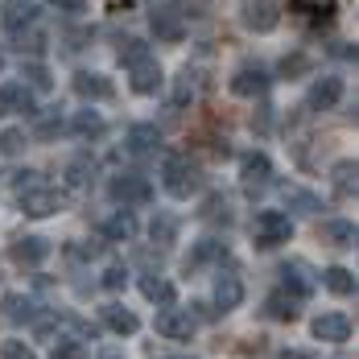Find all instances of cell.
Segmentation results:
<instances>
[{"label":"cell","instance_id":"1","mask_svg":"<svg viewBox=\"0 0 359 359\" xmlns=\"http://www.w3.org/2000/svg\"><path fill=\"white\" fill-rule=\"evenodd\" d=\"M161 186H165L170 198H194L198 186H203L198 182V165L190 157H182V153H170L165 165H161Z\"/></svg>","mask_w":359,"mask_h":359},{"label":"cell","instance_id":"2","mask_svg":"<svg viewBox=\"0 0 359 359\" xmlns=\"http://www.w3.org/2000/svg\"><path fill=\"white\" fill-rule=\"evenodd\" d=\"M252 240L256 248H281L293 240V219L285 211H260L252 219Z\"/></svg>","mask_w":359,"mask_h":359},{"label":"cell","instance_id":"3","mask_svg":"<svg viewBox=\"0 0 359 359\" xmlns=\"http://www.w3.org/2000/svg\"><path fill=\"white\" fill-rule=\"evenodd\" d=\"M240 21L252 34H273L281 25V8H277V0H244L240 4Z\"/></svg>","mask_w":359,"mask_h":359},{"label":"cell","instance_id":"4","mask_svg":"<svg viewBox=\"0 0 359 359\" xmlns=\"http://www.w3.org/2000/svg\"><path fill=\"white\" fill-rule=\"evenodd\" d=\"M111 203H124V207H141V203H149L153 198V186H149V178H141V174H116L108 186Z\"/></svg>","mask_w":359,"mask_h":359},{"label":"cell","instance_id":"5","mask_svg":"<svg viewBox=\"0 0 359 359\" xmlns=\"http://www.w3.org/2000/svg\"><path fill=\"white\" fill-rule=\"evenodd\" d=\"M149 25H153V34L161 37V41H182L186 37V13H182L178 4H157L149 13Z\"/></svg>","mask_w":359,"mask_h":359},{"label":"cell","instance_id":"6","mask_svg":"<svg viewBox=\"0 0 359 359\" xmlns=\"http://www.w3.org/2000/svg\"><path fill=\"white\" fill-rule=\"evenodd\" d=\"M37 21V4L34 0H4L0 4V25H4V34H25L29 25Z\"/></svg>","mask_w":359,"mask_h":359},{"label":"cell","instance_id":"7","mask_svg":"<svg viewBox=\"0 0 359 359\" xmlns=\"http://www.w3.org/2000/svg\"><path fill=\"white\" fill-rule=\"evenodd\" d=\"M128 79H133V91H137V95H157V87L165 83V79H161V62H157L153 54L137 58V62L128 67Z\"/></svg>","mask_w":359,"mask_h":359},{"label":"cell","instance_id":"8","mask_svg":"<svg viewBox=\"0 0 359 359\" xmlns=\"http://www.w3.org/2000/svg\"><path fill=\"white\" fill-rule=\"evenodd\" d=\"M58 207H62V198H58L50 186H41V182H37V186H29V190H21V211H25V215L46 219V215H54Z\"/></svg>","mask_w":359,"mask_h":359},{"label":"cell","instance_id":"9","mask_svg":"<svg viewBox=\"0 0 359 359\" xmlns=\"http://www.w3.org/2000/svg\"><path fill=\"white\" fill-rule=\"evenodd\" d=\"M0 111H25V116H34L37 111L34 91H29L21 79H4V83H0Z\"/></svg>","mask_w":359,"mask_h":359},{"label":"cell","instance_id":"10","mask_svg":"<svg viewBox=\"0 0 359 359\" xmlns=\"http://www.w3.org/2000/svg\"><path fill=\"white\" fill-rule=\"evenodd\" d=\"M339 100H343V79L323 74V79H314V87H310V95H306V108L310 111H330Z\"/></svg>","mask_w":359,"mask_h":359},{"label":"cell","instance_id":"11","mask_svg":"<svg viewBox=\"0 0 359 359\" xmlns=\"http://www.w3.org/2000/svg\"><path fill=\"white\" fill-rule=\"evenodd\" d=\"M269 178H273L269 153H244L240 157V182H244V190H260V186H269Z\"/></svg>","mask_w":359,"mask_h":359},{"label":"cell","instance_id":"12","mask_svg":"<svg viewBox=\"0 0 359 359\" xmlns=\"http://www.w3.org/2000/svg\"><path fill=\"white\" fill-rule=\"evenodd\" d=\"M310 334H314L318 343H347V339H351V318H347V314H318V318L310 323Z\"/></svg>","mask_w":359,"mask_h":359},{"label":"cell","instance_id":"13","mask_svg":"<svg viewBox=\"0 0 359 359\" xmlns=\"http://www.w3.org/2000/svg\"><path fill=\"white\" fill-rule=\"evenodd\" d=\"M231 91L236 95H244V100H252V95H264L269 91V71L264 67H240V71L231 74Z\"/></svg>","mask_w":359,"mask_h":359},{"label":"cell","instance_id":"14","mask_svg":"<svg viewBox=\"0 0 359 359\" xmlns=\"http://www.w3.org/2000/svg\"><path fill=\"white\" fill-rule=\"evenodd\" d=\"M153 326H157V334H161V339H174V343H182V339H190V334H194V318H190L186 310H161Z\"/></svg>","mask_w":359,"mask_h":359},{"label":"cell","instance_id":"15","mask_svg":"<svg viewBox=\"0 0 359 359\" xmlns=\"http://www.w3.org/2000/svg\"><path fill=\"white\" fill-rule=\"evenodd\" d=\"M281 277H285L289 297H310V293H314V273H310L306 260H289V264H281Z\"/></svg>","mask_w":359,"mask_h":359},{"label":"cell","instance_id":"16","mask_svg":"<svg viewBox=\"0 0 359 359\" xmlns=\"http://www.w3.org/2000/svg\"><path fill=\"white\" fill-rule=\"evenodd\" d=\"M240 302H244V281L231 277V273H223V277L215 281V306L227 314V310H236Z\"/></svg>","mask_w":359,"mask_h":359},{"label":"cell","instance_id":"17","mask_svg":"<svg viewBox=\"0 0 359 359\" xmlns=\"http://www.w3.org/2000/svg\"><path fill=\"white\" fill-rule=\"evenodd\" d=\"M100 314H104V326H108L111 334H120V339H124V334H137V326H141L133 310H124V306H116V302H111V306H104Z\"/></svg>","mask_w":359,"mask_h":359},{"label":"cell","instance_id":"18","mask_svg":"<svg viewBox=\"0 0 359 359\" xmlns=\"http://www.w3.org/2000/svg\"><path fill=\"white\" fill-rule=\"evenodd\" d=\"M74 91H79L83 100H108L111 83L104 79V74H95V71H79L74 74Z\"/></svg>","mask_w":359,"mask_h":359},{"label":"cell","instance_id":"19","mask_svg":"<svg viewBox=\"0 0 359 359\" xmlns=\"http://www.w3.org/2000/svg\"><path fill=\"white\" fill-rule=\"evenodd\" d=\"M157 144H161V133H157V124H133V128H128V153L144 157V153H153Z\"/></svg>","mask_w":359,"mask_h":359},{"label":"cell","instance_id":"20","mask_svg":"<svg viewBox=\"0 0 359 359\" xmlns=\"http://www.w3.org/2000/svg\"><path fill=\"white\" fill-rule=\"evenodd\" d=\"M46 256H50V244H46L41 236H25V240L13 244V260H17V264H41Z\"/></svg>","mask_w":359,"mask_h":359},{"label":"cell","instance_id":"21","mask_svg":"<svg viewBox=\"0 0 359 359\" xmlns=\"http://www.w3.org/2000/svg\"><path fill=\"white\" fill-rule=\"evenodd\" d=\"M330 186H334V194L339 198H351L359 186V165L355 161H339L334 170H330Z\"/></svg>","mask_w":359,"mask_h":359},{"label":"cell","instance_id":"22","mask_svg":"<svg viewBox=\"0 0 359 359\" xmlns=\"http://www.w3.org/2000/svg\"><path fill=\"white\" fill-rule=\"evenodd\" d=\"M104 236L116 240V244H128V240L137 236V219L128 215V211H116V215L104 219Z\"/></svg>","mask_w":359,"mask_h":359},{"label":"cell","instance_id":"23","mask_svg":"<svg viewBox=\"0 0 359 359\" xmlns=\"http://www.w3.org/2000/svg\"><path fill=\"white\" fill-rule=\"evenodd\" d=\"M323 240L334 244V248H351V244H355V223H347V219H326Z\"/></svg>","mask_w":359,"mask_h":359},{"label":"cell","instance_id":"24","mask_svg":"<svg viewBox=\"0 0 359 359\" xmlns=\"http://www.w3.org/2000/svg\"><path fill=\"white\" fill-rule=\"evenodd\" d=\"M141 293L149 302H157V306H174V297H178V289L165 277H141Z\"/></svg>","mask_w":359,"mask_h":359},{"label":"cell","instance_id":"25","mask_svg":"<svg viewBox=\"0 0 359 359\" xmlns=\"http://www.w3.org/2000/svg\"><path fill=\"white\" fill-rule=\"evenodd\" d=\"M264 310H269L277 323H293V318H297V297H289L285 289H277V293L264 302Z\"/></svg>","mask_w":359,"mask_h":359},{"label":"cell","instance_id":"26","mask_svg":"<svg viewBox=\"0 0 359 359\" xmlns=\"http://www.w3.org/2000/svg\"><path fill=\"white\" fill-rule=\"evenodd\" d=\"M323 285L330 289L334 297H351V293H355V277H351L347 269H339V264H334V269H326V273H323Z\"/></svg>","mask_w":359,"mask_h":359},{"label":"cell","instance_id":"27","mask_svg":"<svg viewBox=\"0 0 359 359\" xmlns=\"http://www.w3.org/2000/svg\"><path fill=\"white\" fill-rule=\"evenodd\" d=\"M194 95H198V71H190V67H186V71L174 79V108H186Z\"/></svg>","mask_w":359,"mask_h":359},{"label":"cell","instance_id":"28","mask_svg":"<svg viewBox=\"0 0 359 359\" xmlns=\"http://www.w3.org/2000/svg\"><path fill=\"white\" fill-rule=\"evenodd\" d=\"M4 318H8V323H29V318H34V302L21 297V293H8V297H4Z\"/></svg>","mask_w":359,"mask_h":359},{"label":"cell","instance_id":"29","mask_svg":"<svg viewBox=\"0 0 359 359\" xmlns=\"http://www.w3.org/2000/svg\"><path fill=\"white\" fill-rule=\"evenodd\" d=\"M71 133H79V137H100V133H104V116H100V111H79V116H74L71 120Z\"/></svg>","mask_w":359,"mask_h":359},{"label":"cell","instance_id":"30","mask_svg":"<svg viewBox=\"0 0 359 359\" xmlns=\"http://www.w3.org/2000/svg\"><path fill=\"white\" fill-rule=\"evenodd\" d=\"M285 207H297V211H306V215H314V211H323V203H318L314 194H306V190H297V186H289V190H285Z\"/></svg>","mask_w":359,"mask_h":359},{"label":"cell","instance_id":"31","mask_svg":"<svg viewBox=\"0 0 359 359\" xmlns=\"http://www.w3.org/2000/svg\"><path fill=\"white\" fill-rule=\"evenodd\" d=\"M144 54H153V50L144 46L141 37H128V41H120V62H124V67H133V62H137V58H144Z\"/></svg>","mask_w":359,"mask_h":359},{"label":"cell","instance_id":"32","mask_svg":"<svg viewBox=\"0 0 359 359\" xmlns=\"http://www.w3.org/2000/svg\"><path fill=\"white\" fill-rule=\"evenodd\" d=\"M50 359H87V347L79 339H62V343H54Z\"/></svg>","mask_w":359,"mask_h":359},{"label":"cell","instance_id":"33","mask_svg":"<svg viewBox=\"0 0 359 359\" xmlns=\"http://www.w3.org/2000/svg\"><path fill=\"white\" fill-rule=\"evenodd\" d=\"M0 359H37V355H34V347H29V343L8 339V343H0Z\"/></svg>","mask_w":359,"mask_h":359},{"label":"cell","instance_id":"34","mask_svg":"<svg viewBox=\"0 0 359 359\" xmlns=\"http://www.w3.org/2000/svg\"><path fill=\"white\" fill-rule=\"evenodd\" d=\"M25 79H29V83H25V87H29V91H46V87H50V71H46V67H41V62H25Z\"/></svg>","mask_w":359,"mask_h":359},{"label":"cell","instance_id":"35","mask_svg":"<svg viewBox=\"0 0 359 359\" xmlns=\"http://www.w3.org/2000/svg\"><path fill=\"white\" fill-rule=\"evenodd\" d=\"M21 144H25V133H21V128H4V133H0V153H4V157L21 153Z\"/></svg>","mask_w":359,"mask_h":359},{"label":"cell","instance_id":"36","mask_svg":"<svg viewBox=\"0 0 359 359\" xmlns=\"http://www.w3.org/2000/svg\"><path fill=\"white\" fill-rule=\"evenodd\" d=\"M174 231H178V227H174V219H153V244H174Z\"/></svg>","mask_w":359,"mask_h":359},{"label":"cell","instance_id":"37","mask_svg":"<svg viewBox=\"0 0 359 359\" xmlns=\"http://www.w3.org/2000/svg\"><path fill=\"white\" fill-rule=\"evenodd\" d=\"M219 252H227L223 244H219V240H203V244H198V252L190 256V264H203V260H215Z\"/></svg>","mask_w":359,"mask_h":359},{"label":"cell","instance_id":"38","mask_svg":"<svg viewBox=\"0 0 359 359\" xmlns=\"http://www.w3.org/2000/svg\"><path fill=\"white\" fill-rule=\"evenodd\" d=\"M124 281H128L124 264H111L108 273H104V289H124Z\"/></svg>","mask_w":359,"mask_h":359},{"label":"cell","instance_id":"39","mask_svg":"<svg viewBox=\"0 0 359 359\" xmlns=\"http://www.w3.org/2000/svg\"><path fill=\"white\" fill-rule=\"evenodd\" d=\"M50 8H58V13H67V17H79L83 8H87V0H46Z\"/></svg>","mask_w":359,"mask_h":359},{"label":"cell","instance_id":"40","mask_svg":"<svg viewBox=\"0 0 359 359\" xmlns=\"http://www.w3.org/2000/svg\"><path fill=\"white\" fill-rule=\"evenodd\" d=\"M67 182H71L74 190H79V186H87V161H74L71 170H67Z\"/></svg>","mask_w":359,"mask_h":359},{"label":"cell","instance_id":"41","mask_svg":"<svg viewBox=\"0 0 359 359\" xmlns=\"http://www.w3.org/2000/svg\"><path fill=\"white\" fill-rule=\"evenodd\" d=\"M302 67H306V58H285V62H281V71H302Z\"/></svg>","mask_w":359,"mask_h":359},{"label":"cell","instance_id":"42","mask_svg":"<svg viewBox=\"0 0 359 359\" xmlns=\"http://www.w3.org/2000/svg\"><path fill=\"white\" fill-rule=\"evenodd\" d=\"M289 4H293V8H297V13H302V8H310V4H314V0H289Z\"/></svg>","mask_w":359,"mask_h":359},{"label":"cell","instance_id":"43","mask_svg":"<svg viewBox=\"0 0 359 359\" xmlns=\"http://www.w3.org/2000/svg\"><path fill=\"white\" fill-rule=\"evenodd\" d=\"M165 359H194V355H165Z\"/></svg>","mask_w":359,"mask_h":359}]
</instances>
